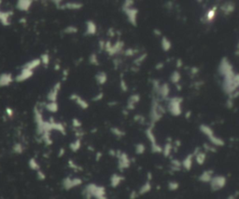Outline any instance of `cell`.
Listing matches in <instances>:
<instances>
[{
  "label": "cell",
  "mask_w": 239,
  "mask_h": 199,
  "mask_svg": "<svg viewBox=\"0 0 239 199\" xmlns=\"http://www.w3.org/2000/svg\"><path fill=\"white\" fill-rule=\"evenodd\" d=\"M238 85L239 76L237 74H236L234 71L224 76L222 87H223V91H225L226 94L232 95L235 91L237 90Z\"/></svg>",
  "instance_id": "6da1fadb"
},
{
  "label": "cell",
  "mask_w": 239,
  "mask_h": 199,
  "mask_svg": "<svg viewBox=\"0 0 239 199\" xmlns=\"http://www.w3.org/2000/svg\"><path fill=\"white\" fill-rule=\"evenodd\" d=\"M183 102L182 98L179 97H173L169 100L168 103V110L170 114L174 116H179L181 114V103Z\"/></svg>",
  "instance_id": "7a4b0ae2"
},
{
  "label": "cell",
  "mask_w": 239,
  "mask_h": 199,
  "mask_svg": "<svg viewBox=\"0 0 239 199\" xmlns=\"http://www.w3.org/2000/svg\"><path fill=\"white\" fill-rule=\"evenodd\" d=\"M124 11V13L126 14L127 18H128V22L135 27L137 26V14H138V10L137 8H123L122 9Z\"/></svg>",
  "instance_id": "3957f363"
},
{
  "label": "cell",
  "mask_w": 239,
  "mask_h": 199,
  "mask_svg": "<svg viewBox=\"0 0 239 199\" xmlns=\"http://www.w3.org/2000/svg\"><path fill=\"white\" fill-rule=\"evenodd\" d=\"M231 72H233V66L230 63V61L228 60V59L226 57L222 58L220 66H219V73L222 76H225L226 75L230 74Z\"/></svg>",
  "instance_id": "277c9868"
},
{
  "label": "cell",
  "mask_w": 239,
  "mask_h": 199,
  "mask_svg": "<svg viewBox=\"0 0 239 199\" xmlns=\"http://www.w3.org/2000/svg\"><path fill=\"white\" fill-rule=\"evenodd\" d=\"M158 106H159V103L154 100L152 102V105H151V110H150V120H151V123L152 125L156 122H158L159 120H161L162 118V114L160 113L159 109H158Z\"/></svg>",
  "instance_id": "5b68a950"
},
{
  "label": "cell",
  "mask_w": 239,
  "mask_h": 199,
  "mask_svg": "<svg viewBox=\"0 0 239 199\" xmlns=\"http://www.w3.org/2000/svg\"><path fill=\"white\" fill-rule=\"evenodd\" d=\"M61 89V83L58 82L55 85L53 86V88L51 89V91L48 93L47 99L48 101H50V102H54L57 101V97H58V92Z\"/></svg>",
  "instance_id": "8992f818"
},
{
  "label": "cell",
  "mask_w": 239,
  "mask_h": 199,
  "mask_svg": "<svg viewBox=\"0 0 239 199\" xmlns=\"http://www.w3.org/2000/svg\"><path fill=\"white\" fill-rule=\"evenodd\" d=\"M70 100L76 102V103H77L81 109H84V110H85V109H87V108L89 107L88 102L85 101L84 99H82L81 96H79V95L76 94V93H72V94L70 95Z\"/></svg>",
  "instance_id": "52a82bcc"
},
{
  "label": "cell",
  "mask_w": 239,
  "mask_h": 199,
  "mask_svg": "<svg viewBox=\"0 0 239 199\" xmlns=\"http://www.w3.org/2000/svg\"><path fill=\"white\" fill-rule=\"evenodd\" d=\"M225 185V178L223 177H216L211 181V186L213 189H220Z\"/></svg>",
  "instance_id": "ba28073f"
},
{
  "label": "cell",
  "mask_w": 239,
  "mask_h": 199,
  "mask_svg": "<svg viewBox=\"0 0 239 199\" xmlns=\"http://www.w3.org/2000/svg\"><path fill=\"white\" fill-rule=\"evenodd\" d=\"M140 101V96L138 94H133L132 96H130V98L128 99L127 102V108L128 110H134L135 109V105Z\"/></svg>",
  "instance_id": "9c48e42d"
},
{
  "label": "cell",
  "mask_w": 239,
  "mask_h": 199,
  "mask_svg": "<svg viewBox=\"0 0 239 199\" xmlns=\"http://www.w3.org/2000/svg\"><path fill=\"white\" fill-rule=\"evenodd\" d=\"M32 76H33V71H30V70L23 68L21 74L16 77V81H18V82H23V81H25V80L30 78Z\"/></svg>",
  "instance_id": "30bf717a"
},
{
  "label": "cell",
  "mask_w": 239,
  "mask_h": 199,
  "mask_svg": "<svg viewBox=\"0 0 239 199\" xmlns=\"http://www.w3.org/2000/svg\"><path fill=\"white\" fill-rule=\"evenodd\" d=\"M123 46H124V43L122 41H117L114 45H112L110 50L108 52L110 56L112 55H115V54H118L119 51L123 49Z\"/></svg>",
  "instance_id": "8fae6325"
},
{
  "label": "cell",
  "mask_w": 239,
  "mask_h": 199,
  "mask_svg": "<svg viewBox=\"0 0 239 199\" xmlns=\"http://www.w3.org/2000/svg\"><path fill=\"white\" fill-rule=\"evenodd\" d=\"M96 24L92 21L86 22V32L85 35H93L96 33Z\"/></svg>",
  "instance_id": "7c38bea8"
},
{
  "label": "cell",
  "mask_w": 239,
  "mask_h": 199,
  "mask_svg": "<svg viewBox=\"0 0 239 199\" xmlns=\"http://www.w3.org/2000/svg\"><path fill=\"white\" fill-rule=\"evenodd\" d=\"M51 120H52V121H51L50 123H51L52 130H53H53H57V131L61 132L63 135H65V134H66L65 128H64V125H63L62 123H60V122H54L53 119H51Z\"/></svg>",
  "instance_id": "4fadbf2b"
},
{
  "label": "cell",
  "mask_w": 239,
  "mask_h": 199,
  "mask_svg": "<svg viewBox=\"0 0 239 199\" xmlns=\"http://www.w3.org/2000/svg\"><path fill=\"white\" fill-rule=\"evenodd\" d=\"M40 64H41L40 59H35V60H32L29 62H27L26 64H25L24 68L27 69V70H30V71H33L34 69L37 68Z\"/></svg>",
  "instance_id": "5bb4252c"
},
{
  "label": "cell",
  "mask_w": 239,
  "mask_h": 199,
  "mask_svg": "<svg viewBox=\"0 0 239 199\" xmlns=\"http://www.w3.org/2000/svg\"><path fill=\"white\" fill-rule=\"evenodd\" d=\"M32 1H26V0H21L17 3V8L22 11H27L32 5Z\"/></svg>",
  "instance_id": "9a60e30c"
},
{
  "label": "cell",
  "mask_w": 239,
  "mask_h": 199,
  "mask_svg": "<svg viewBox=\"0 0 239 199\" xmlns=\"http://www.w3.org/2000/svg\"><path fill=\"white\" fill-rule=\"evenodd\" d=\"M159 94L164 98V99H166L169 95V92H170V87L168 84H163L162 86H160V88H159Z\"/></svg>",
  "instance_id": "2e32d148"
},
{
  "label": "cell",
  "mask_w": 239,
  "mask_h": 199,
  "mask_svg": "<svg viewBox=\"0 0 239 199\" xmlns=\"http://www.w3.org/2000/svg\"><path fill=\"white\" fill-rule=\"evenodd\" d=\"M11 81H12L11 75H9V74H3V75L0 76V86L9 85V83H10Z\"/></svg>",
  "instance_id": "e0dca14e"
},
{
  "label": "cell",
  "mask_w": 239,
  "mask_h": 199,
  "mask_svg": "<svg viewBox=\"0 0 239 199\" xmlns=\"http://www.w3.org/2000/svg\"><path fill=\"white\" fill-rule=\"evenodd\" d=\"M95 79L99 85H104V84H106V82L108 80V76L105 72H99L95 76Z\"/></svg>",
  "instance_id": "ac0fdd59"
},
{
  "label": "cell",
  "mask_w": 239,
  "mask_h": 199,
  "mask_svg": "<svg viewBox=\"0 0 239 199\" xmlns=\"http://www.w3.org/2000/svg\"><path fill=\"white\" fill-rule=\"evenodd\" d=\"M83 7V4L81 3H65L64 6L61 7V8H68V9H80Z\"/></svg>",
  "instance_id": "d6986e66"
},
{
  "label": "cell",
  "mask_w": 239,
  "mask_h": 199,
  "mask_svg": "<svg viewBox=\"0 0 239 199\" xmlns=\"http://www.w3.org/2000/svg\"><path fill=\"white\" fill-rule=\"evenodd\" d=\"M171 47H172L171 41L167 37L164 36L162 38V49H163V50L164 51H169L170 49H171Z\"/></svg>",
  "instance_id": "ffe728a7"
},
{
  "label": "cell",
  "mask_w": 239,
  "mask_h": 199,
  "mask_svg": "<svg viewBox=\"0 0 239 199\" xmlns=\"http://www.w3.org/2000/svg\"><path fill=\"white\" fill-rule=\"evenodd\" d=\"M235 8H236V6H235V4H233V3L224 4V5L221 7V9H222V11H223L225 14H229V13L234 12Z\"/></svg>",
  "instance_id": "44dd1931"
},
{
  "label": "cell",
  "mask_w": 239,
  "mask_h": 199,
  "mask_svg": "<svg viewBox=\"0 0 239 199\" xmlns=\"http://www.w3.org/2000/svg\"><path fill=\"white\" fill-rule=\"evenodd\" d=\"M200 130H201L205 135H207L208 137H210V136L214 135V131L212 130V128H211L209 126H207V125H201V126H200Z\"/></svg>",
  "instance_id": "7402d4cb"
},
{
  "label": "cell",
  "mask_w": 239,
  "mask_h": 199,
  "mask_svg": "<svg viewBox=\"0 0 239 199\" xmlns=\"http://www.w3.org/2000/svg\"><path fill=\"white\" fill-rule=\"evenodd\" d=\"M58 103L56 102H48L46 104V109L51 113H56L58 111Z\"/></svg>",
  "instance_id": "603a6c76"
},
{
  "label": "cell",
  "mask_w": 239,
  "mask_h": 199,
  "mask_svg": "<svg viewBox=\"0 0 239 199\" xmlns=\"http://www.w3.org/2000/svg\"><path fill=\"white\" fill-rule=\"evenodd\" d=\"M208 139L210 140L211 143H213V144L216 145V146H222V145H224V141L221 140V139L219 138V137H216L215 135L210 136V137H208Z\"/></svg>",
  "instance_id": "cb8c5ba5"
},
{
  "label": "cell",
  "mask_w": 239,
  "mask_h": 199,
  "mask_svg": "<svg viewBox=\"0 0 239 199\" xmlns=\"http://www.w3.org/2000/svg\"><path fill=\"white\" fill-rule=\"evenodd\" d=\"M146 135H147V137H148L149 142H151V145L156 144V137H155V135H154V133H153V131H152V127H151V128H149L146 130Z\"/></svg>",
  "instance_id": "d4e9b609"
},
{
  "label": "cell",
  "mask_w": 239,
  "mask_h": 199,
  "mask_svg": "<svg viewBox=\"0 0 239 199\" xmlns=\"http://www.w3.org/2000/svg\"><path fill=\"white\" fill-rule=\"evenodd\" d=\"M216 11H217V8H216V7L212 8L211 9H209L208 11L207 16H206V19H207V21H208V23L212 22V21L214 20V18H215V16H216Z\"/></svg>",
  "instance_id": "484cf974"
},
{
  "label": "cell",
  "mask_w": 239,
  "mask_h": 199,
  "mask_svg": "<svg viewBox=\"0 0 239 199\" xmlns=\"http://www.w3.org/2000/svg\"><path fill=\"white\" fill-rule=\"evenodd\" d=\"M180 78H181V76H180L179 71H174V72L172 73L171 76H170L171 82L174 83V84H176V85L180 81Z\"/></svg>",
  "instance_id": "4316f807"
},
{
  "label": "cell",
  "mask_w": 239,
  "mask_h": 199,
  "mask_svg": "<svg viewBox=\"0 0 239 199\" xmlns=\"http://www.w3.org/2000/svg\"><path fill=\"white\" fill-rule=\"evenodd\" d=\"M192 154H190V155H188L185 158V160L183 161V166L185 167V169H187V170L191 169L192 164Z\"/></svg>",
  "instance_id": "83f0119b"
},
{
  "label": "cell",
  "mask_w": 239,
  "mask_h": 199,
  "mask_svg": "<svg viewBox=\"0 0 239 199\" xmlns=\"http://www.w3.org/2000/svg\"><path fill=\"white\" fill-rule=\"evenodd\" d=\"M81 140H80V139H78V140H76L75 142H71V143H70V145H69V147H70V149H71L72 151L76 152V151H78V150L81 148Z\"/></svg>",
  "instance_id": "f1b7e54d"
},
{
  "label": "cell",
  "mask_w": 239,
  "mask_h": 199,
  "mask_svg": "<svg viewBox=\"0 0 239 199\" xmlns=\"http://www.w3.org/2000/svg\"><path fill=\"white\" fill-rule=\"evenodd\" d=\"M110 131H111V133H113L115 136L119 137V138L125 135V132H124L123 130H121V129L118 128H111Z\"/></svg>",
  "instance_id": "f546056e"
},
{
  "label": "cell",
  "mask_w": 239,
  "mask_h": 199,
  "mask_svg": "<svg viewBox=\"0 0 239 199\" xmlns=\"http://www.w3.org/2000/svg\"><path fill=\"white\" fill-rule=\"evenodd\" d=\"M205 159H206V154L204 153L201 152V153H198L196 154V161H197L198 164L202 165L205 162Z\"/></svg>",
  "instance_id": "4dcf8cb0"
},
{
  "label": "cell",
  "mask_w": 239,
  "mask_h": 199,
  "mask_svg": "<svg viewBox=\"0 0 239 199\" xmlns=\"http://www.w3.org/2000/svg\"><path fill=\"white\" fill-rule=\"evenodd\" d=\"M64 32L65 34H76L78 32V28L76 26H73V25H70V26H67L66 28L64 30Z\"/></svg>",
  "instance_id": "1f68e13d"
},
{
  "label": "cell",
  "mask_w": 239,
  "mask_h": 199,
  "mask_svg": "<svg viewBox=\"0 0 239 199\" xmlns=\"http://www.w3.org/2000/svg\"><path fill=\"white\" fill-rule=\"evenodd\" d=\"M89 61L91 64H93V65H99V60H98V59H97L96 54H94V53H92V54H91V55H90Z\"/></svg>",
  "instance_id": "d6a6232c"
},
{
  "label": "cell",
  "mask_w": 239,
  "mask_h": 199,
  "mask_svg": "<svg viewBox=\"0 0 239 199\" xmlns=\"http://www.w3.org/2000/svg\"><path fill=\"white\" fill-rule=\"evenodd\" d=\"M136 151L138 154H143L145 152V145L142 144V143H138L136 145Z\"/></svg>",
  "instance_id": "836d02e7"
},
{
  "label": "cell",
  "mask_w": 239,
  "mask_h": 199,
  "mask_svg": "<svg viewBox=\"0 0 239 199\" xmlns=\"http://www.w3.org/2000/svg\"><path fill=\"white\" fill-rule=\"evenodd\" d=\"M210 174H211V172H209V171H207V172L203 173V175L200 177V180L203 181H209L210 179H211V175Z\"/></svg>",
  "instance_id": "e575fe53"
},
{
  "label": "cell",
  "mask_w": 239,
  "mask_h": 199,
  "mask_svg": "<svg viewBox=\"0 0 239 199\" xmlns=\"http://www.w3.org/2000/svg\"><path fill=\"white\" fill-rule=\"evenodd\" d=\"M146 58H147V54H146V53H145V54H143V55H141V56H139L137 59H136V60H135V61H134L135 65H139L140 63H142V62L145 60V59H146Z\"/></svg>",
  "instance_id": "d590c367"
},
{
  "label": "cell",
  "mask_w": 239,
  "mask_h": 199,
  "mask_svg": "<svg viewBox=\"0 0 239 199\" xmlns=\"http://www.w3.org/2000/svg\"><path fill=\"white\" fill-rule=\"evenodd\" d=\"M40 61H41V63H43V64H45V65H48L49 62H50V57H49V55H48V54H43V55H41Z\"/></svg>",
  "instance_id": "8d00e7d4"
},
{
  "label": "cell",
  "mask_w": 239,
  "mask_h": 199,
  "mask_svg": "<svg viewBox=\"0 0 239 199\" xmlns=\"http://www.w3.org/2000/svg\"><path fill=\"white\" fill-rule=\"evenodd\" d=\"M119 182H120V178H119V176H117V175H114V176L112 177V179H111V184H112L114 187H116Z\"/></svg>",
  "instance_id": "74e56055"
},
{
  "label": "cell",
  "mask_w": 239,
  "mask_h": 199,
  "mask_svg": "<svg viewBox=\"0 0 239 199\" xmlns=\"http://www.w3.org/2000/svg\"><path fill=\"white\" fill-rule=\"evenodd\" d=\"M172 151V145L170 143H167L165 146H164V154L165 156H168L170 152Z\"/></svg>",
  "instance_id": "f35d334b"
},
{
  "label": "cell",
  "mask_w": 239,
  "mask_h": 199,
  "mask_svg": "<svg viewBox=\"0 0 239 199\" xmlns=\"http://www.w3.org/2000/svg\"><path fill=\"white\" fill-rule=\"evenodd\" d=\"M119 87H120V89L122 90V91H127L128 90V86H127V83L125 82V80L124 79H120V81H119Z\"/></svg>",
  "instance_id": "ab89813d"
},
{
  "label": "cell",
  "mask_w": 239,
  "mask_h": 199,
  "mask_svg": "<svg viewBox=\"0 0 239 199\" xmlns=\"http://www.w3.org/2000/svg\"><path fill=\"white\" fill-rule=\"evenodd\" d=\"M134 1L132 0H129V1H125L124 4L122 5V9L123 8H133V5H134Z\"/></svg>",
  "instance_id": "60d3db41"
},
{
  "label": "cell",
  "mask_w": 239,
  "mask_h": 199,
  "mask_svg": "<svg viewBox=\"0 0 239 199\" xmlns=\"http://www.w3.org/2000/svg\"><path fill=\"white\" fill-rule=\"evenodd\" d=\"M72 125H73V127H75V128H81V127L82 126V123H81L79 119L74 118V119L72 120Z\"/></svg>",
  "instance_id": "b9f144b4"
},
{
  "label": "cell",
  "mask_w": 239,
  "mask_h": 199,
  "mask_svg": "<svg viewBox=\"0 0 239 199\" xmlns=\"http://www.w3.org/2000/svg\"><path fill=\"white\" fill-rule=\"evenodd\" d=\"M136 52H137V51H136V50H134L133 49H127L126 51H125V55L128 56V57H132V56L135 55Z\"/></svg>",
  "instance_id": "7bdbcfd3"
},
{
  "label": "cell",
  "mask_w": 239,
  "mask_h": 199,
  "mask_svg": "<svg viewBox=\"0 0 239 199\" xmlns=\"http://www.w3.org/2000/svg\"><path fill=\"white\" fill-rule=\"evenodd\" d=\"M103 98H104V93H103V92H100V93H98L95 97L92 98V101H93V102H98V101H101Z\"/></svg>",
  "instance_id": "ee69618b"
},
{
  "label": "cell",
  "mask_w": 239,
  "mask_h": 199,
  "mask_svg": "<svg viewBox=\"0 0 239 199\" xmlns=\"http://www.w3.org/2000/svg\"><path fill=\"white\" fill-rule=\"evenodd\" d=\"M150 190V185H149V183H146L142 188H141V191H140V194H144V193H146V192H148Z\"/></svg>",
  "instance_id": "f6af8a7d"
},
{
  "label": "cell",
  "mask_w": 239,
  "mask_h": 199,
  "mask_svg": "<svg viewBox=\"0 0 239 199\" xmlns=\"http://www.w3.org/2000/svg\"><path fill=\"white\" fill-rule=\"evenodd\" d=\"M134 119H135L136 122H139V123L144 122V117H143L142 115H140V114H136V115L134 117Z\"/></svg>",
  "instance_id": "bcb514c9"
},
{
  "label": "cell",
  "mask_w": 239,
  "mask_h": 199,
  "mask_svg": "<svg viewBox=\"0 0 239 199\" xmlns=\"http://www.w3.org/2000/svg\"><path fill=\"white\" fill-rule=\"evenodd\" d=\"M169 187H170V189H172V190H176V189L179 187V184H178V183H175V182H170Z\"/></svg>",
  "instance_id": "7dc6e473"
},
{
  "label": "cell",
  "mask_w": 239,
  "mask_h": 199,
  "mask_svg": "<svg viewBox=\"0 0 239 199\" xmlns=\"http://www.w3.org/2000/svg\"><path fill=\"white\" fill-rule=\"evenodd\" d=\"M164 63H163V62H159V63H157V65L155 66V68H156L157 70H161L162 68H164Z\"/></svg>",
  "instance_id": "c3c4849f"
},
{
  "label": "cell",
  "mask_w": 239,
  "mask_h": 199,
  "mask_svg": "<svg viewBox=\"0 0 239 199\" xmlns=\"http://www.w3.org/2000/svg\"><path fill=\"white\" fill-rule=\"evenodd\" d=\"M105 41H103V40H100L99 41V47H100V50H104V48H105Z\"/></svg>",
  "instance_id": "681fc988"
},
{
  "label": "cell",
  "mask_w": 239,
  "mask_h": 199,
  "mask_svg": "<svg viewBox=\"0 0 239 199\" xmlns=\"http://www.w3.org/2000/svg\"><path fill=\"white\" fill-rule=\"evenodd\" d=\"M226 105H227L228 108H232V107H233V102H232L231 99H229V100L227 101V104H226Z\"/></svg>",
  "instance_id": "f907efd6"
},
{
  "label": "cell",
  "mask_w": 239,
  "mask_h": 199,
  "mask_svg": "<svg viewBox=\"0 0 239 199\" xmlns=\"http://www.w3.org/2000/svg\"><path fill=\"white\" fill-rule=\"evenodd\" d=\"M191 70H192L191 72H192V75H193V74L195 75V74H197V73H198V69H197L196 67H192Z\"/></svg>",
  "instance_id": "816d5d0a"
},
{
  "label": "cell",
  "mask_w": 239,
  "mask_h": 199,
  "mask_svg": "<svg viewBox=\"0 0 239 199\" xmlns=\"http://www.w3.org/2000/svg\"><path fill=\"white\" fill-rule=\"evenodd\" d=\"M183 65V63H182V60H177V67H181Z\"/></svg>",
  "instance_id": "f5cc1de1"
},
{
  "label": "cell",
  "mask_w": 239,
  "mask_h": 199,
  "mask_svg": "<svg viewBox=\"0 0 239 199\" xmlns=\"http://www.w3.org/2000/svg\"><path fill=\"white\" fill-rule=\"evenodd\" d=\"M7 112H8V116H11V115H12V110H10L9 108H8V109H7Z\"/></svg>",
  "instance_id": "db71d44e"
},
{
  "label": "cell",
  "mask_w": 239,
  "mask_h": 199,
  "mask_svg": "<svg viewBox=\"0 0 239 199\" xmlns=\"http://www.w3.org/2000/svg\"><path fill=\"white\" fill-rule=\"evenodd\" d=\"M154 33H155L156 35H161V32H160L159 30H156V29H155V30H154Z\"/></svg>",
  "instance_id": "11a10c76"
},
{
  "label": "cell",
  "mask_w": 239,
  "mask_h": 199,
  "mask_svg": "<svg viewBox=\"0 0 239 199\" xmlns=\"http://www.w3.org/2000/svg\"><path fill=\"white\" fill-rule=\"evenodd\" d=\"M191 114H192V112H191V111H189V112L186 114V118H190V117H191Z\"/></svg>",
  "instance_id": "9f6ffc18"
}]
</instances>
